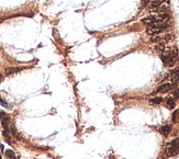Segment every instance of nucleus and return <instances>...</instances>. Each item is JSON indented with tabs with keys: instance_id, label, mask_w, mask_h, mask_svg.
Returning <instances> with one entry per match:
<instances>
[{
	"instance_id": "10",
	"label": "nucleus",
	"mask_w": 179,
	"mask_h": 159,
	"mask_svg": "<svg viewBox=\"0 0 179 159\" xmlns=\"http://www.w3.org/2000/svg\"><path fill=\"white\" fill-rule=\"evenodd\" d=\"M21 70V68H18V67H8V68L4 69V71H6V75H12V74H15L18 73V71Z\"/></svg>"
},
{
	"instance_id": "3",
	"label": "nucleus",
	"mask_w": 179,
	"mask_h": 159,
	"mask_svg": "<svg viewBox=\"0 0 179 159\" xmlns=\"http://www.w3.org/2000/svg\"><path fill=\"white\" fill-rule=\"evenodd\" d=\"M169 28V24L167 22L165 23H159V24H153V25H148L146 29V33L152 36L154 35H158L160 33H163L164 31H166Z\"/></svg>"
},
{
	"instance_id": "13",
	"label": "nucleus",
	"mask_w": 179,
	"mask_h": 159,
	"mask_svg": "<svg viewBox=\"0 0 179 159\" xmlns=\"http://www.w3.org/2000/svg\"><path fill=\"white\" fill-rule=\"evenodd\" d=\"M10 132H11V135L12 136H14L15 138H17V140H20V138H21V136L19 135V133H18V131H17V129H15L14 126H10Z\"/></svg>"
},
{
	"instance_id": "8",
	"label": "nucleus",
	"mask_w": 179,
	"mask_h": 159,
	"mask_svg": "<svg viewBox=\"0 0 179 159\" xmlns=\"http://www.w3.org/2000/svg\"><path fill=\"white\" fill-rule=\"evenodd\" d=\"M164 0H152L151 2L148 3V10L149 11H156L157 8L163 3Z\"/></svg>"
},
{
	"instance_id": "21",
	"label": "nucleus",
	"mask_w": 179,
	"mask_h": 159,
	"mask_svg": "<svg viewBox=\"0 0 179 159\" xmlns=\"http://www.w3.org/2000/svg\"><path fill=\"white\" fill-rule=\"evenodd\" d=\"M0 159H2V158H1V154H0Z\"/></svg>"
},
{
	"instance_id": "7",
	"label": "nucleus",
	"mask_w": 179,
	"mask_h": 159,
	"mask_svg": "<svg viewBox=\"0 0 179 159\" xmlns=\"http://www.w3.org/2000/svg\"><path fill=\"white\" fill-rule=\"evenodd\" d=\"M167 78H168V80H171V84H174V85L179 84V69L171 70Z\"/></svg>"
},
{
	"instance_id": "14",
	"label": "nucleus",
	"mask_w": 179,
	"mask_h": 159,
	"mask_svg": "<svg viewBox=\"0 0 179 159\" xmlns=\"http://www.w3.org/2000/svg\"><path fill=\"white\" fill-rule=\"evenodd\" d=\"M6 156L9 159H17V157H15V155H14V153H13V151H11V149H8V151H6Z\"/></svg>"
},
{
	"instance_id": "11",
	"label": "nucleus",
	"mask_w": 179,
	"mask_h": 159,
	"mask_svg": "<svg viewBox=\"0 0 179 159\" xmlns=\"http://www.w3.org/2000/svg\"><path fill=\"white\" fill-rule=\"evenodd\" d=\"M166 107H168V109H174L175 107V100H174V98H167L166 99Z\"/></svg>"
},
{
	"instance_id": "5",
	"label": "nucleus",
	"mask_w": 179,
	"mask_h": 159,
	"mask_svg": "<svg viewBox=\"0 0 179 159\" xmlns=\"http://www.w3.org/2000/svg\"><path fill=\"white\" fill-rule=\"evenodd\" d=\"M174 39V36L171 34H166V35H154L152 36L151 41L153 43H157V44H167L169 41Z\"/></svg>"
},
{
	"instance_id": "9",
	"label": "nucleus",
	"mask_w": 179,
	"mask_h": 159,
	"mask_svg": "<svg viewBox=\"0 0 179 159\" xmlns=\"http://www.w3.org/2000/svg\"><path fill=\"white\" fill-rule=\"evenodd\" d=\"M171 132V125H165V126L160 127V129H159V133L162 134L163 136H168Z\"/></svg>"
},
{
	"instance_id": "16",
	"label": "nucleus",
	"mask_w": 179,
	"mask_h": 159,
	"mask_svg": "<svg viewBox=\"0 0 179 159\" xmlns=\"http://www.w3.org/2000/svg\"><path fill=\"white\" fill-rule=\"evenodd\" d=\"M152 0H142V8H145L146 6H148V3Z\"/></svg>"
},
{
	"instance_id": "15",
	"label": "nucleus",
	"mask_w": 179,
	"mask_h": 159,
	"mask_svg": "<svg viewBox=\"0 0 179 159\" xmlns=\"http://www.w3.org/2000/svg\"><path fill=\"white\" fill-rule=\"evenodd\" d=\"M178 116H179V110H176V111L173 113V122H174V123H176V122H177V118H178Z\"/></svg>"
},
{
	"instance_id": "17",
	"label": "nucleus",
	"mask_w": 179,
	"mask_h": 159,
	"mask_svg": "<svg viewBox=\"0 0 179 159\" xmlns=\"http://www.w3.org/2000/svg\"><path fill=\"white\" fill-rule=\"evenodd\" d=\"M174 98H175V99H178L179 98V89H176V90L174 91Z\"/></svg>"
},
{
	"instance_id": "4",
	"label": "nucleus",
	"mask_w": 179,
	"mask_h": 159,
	"mask_svg": "<svg viewBox=\"0 0 179 159\" xmlns=\"http://www.w3.org/2000/svg\"><path fill=\"white\" fill-rule=\"evenodd\" d=\"M178 154H179V137L171 140L166 146V149H165V156H167V157H174V156H177Z\"/></svg>"
},
{
	"instance_id": "12",
	"label": "nucleus",
	"mask_w": 179,
	"mask_h": 159,
	"mask_svg": "<svg viewBox=\"0 0 179 159\" xmlns=\"http://www.w3.org/2000/svg\"><path fill=\"white\" fill-rule=\"evenodd\" d=\"M162 102H163L162 97H155V98H152V99L149 100V103L154 104V106H156V104H160Z\"/></svg>"
},
{
	"instance_id": "1",
	"label": "nucleus",
	"mask_w": 179,
	"mask_h": 159,
	"mask_svg": "<svg viewBox=\"0 0 179 159\" xmlns=\"http://www.w3.org/2000/svg\"><path fill=\"white\" fill-rule=\"evenodd\" d=\"M160 59H162L163 64L167 67H173L176 64L178 59V52L175 47L167 45L165 51L160 53Z\"/></svg>"
},
{
	"instance_id": "19",
	"label": "nucleus",
	"mask_w": 179,
	"mask_h": 159,
	"mask_svg": "<svg viewBox=\"0 0 179 159\" xmlns=\"http://www.w3.org/2000/svg\"><path fill=\"white\" fill-rule=\"evenodd\" d=\"M0 151H3V146L2 145H0Z\"/></svg>"
},
{
	"instance_id": "20",
	"label": "nucleus",
	"mask_w": 179,
	"mask_h": 159,
	"mask_svg": "<svg viewBox=\"0 0 179 159\" xmlns=\"http://www.w3.org/2000/svg\"><path fill=\"white\" fill-rule=\"evenodd\" d=\"M0 82H1V75H0Z\"/></svg>"
},
{
	"instance_id": "2",
	"label": "nucleus",
	"mask_w": 179,
	"mask_h": 159,
	"mask_svg": "<svg viewBox=\"0 0 179 159\" xmlns=\"http://www.w3.org/2000/svg\"><path fill=\"white\" fill-rule=\"evenodd\" d=\"M168 19H169L168 13H155V14L142 19V22L148 26V25H153V24L165 23V22L168 21Z\"/></svg>"
},
{
	"instance_id": "6",
	"label": "nucleus",
	"mask_w": 179,
	"mask_h": 159,
	"mask_svg": "<svg viewBox=\"0 0 179 159\" xmlns=\"http://www.w3.org/2000/svg\"><path fill=\"white\" fill-rule=\"evenodd\" d=\"M175 87H176V85L171 84V82H168V84H164V85H162V86L158 87L157 90L154 91V93H155V92H162V93L168 92V91H171V89H174Z\"/></svg>"
},
{
	"instance_id": "18",
	"label": "nucleus",
	"mask_w": 179,
	"mask_h": 159,
	"mask_svg": "<svg viewBox=\"0 0 179 159\" xmlns=\"http://www.w3.org/2000/svg\"><path fill=\"white\" fill-rule=\"evenodd\" d=\"M0 104H2V106L6 107H10L8 106V103H7V102H4L3 100L1 99V97H0Z\"/></svg>"
}]
</instances>
